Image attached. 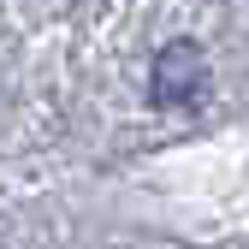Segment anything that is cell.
<instances>
[{
	"label": "cell",
	"instance_id": "1",
	"mask_svg": "<svg viewBox=\"0 0 249 249\" xmlns=\"http://www.w3.org/2000/svg\"><path fill=\"white\" fill-rule=\"evenodd\" d=\"M208 89H213V71H208L202 42L178 36V42H166L160 53H154V71H148V95H154V107H202Z\"/></svg>",
	"mask_w": 249,
	"mask_h": 249
}]
</instances>
